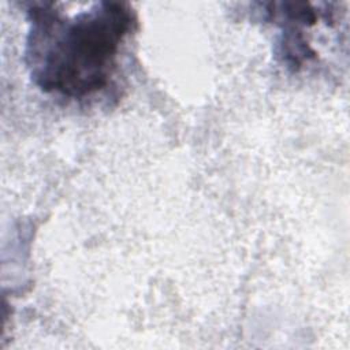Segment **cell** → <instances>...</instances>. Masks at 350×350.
Listing matches in <instances>:
<instances>
[{
  "label": "cell",
  "instance_id": "6da1fadb",
  "mask_svg": "<svg viewBox=\"0 0 350 350\" xmlns=\"http://www.w3.org/2000/svg\"><path fill=\"white\" fill-rule=\"evenodd\" d=\"M26 64L46 93L82 98L101 90L135 23L126 3L98 1L75 14L55 3H30Z\"/></svg>",
  "mask_w": 350,
  "mask_h": 350
}]
</instances>
